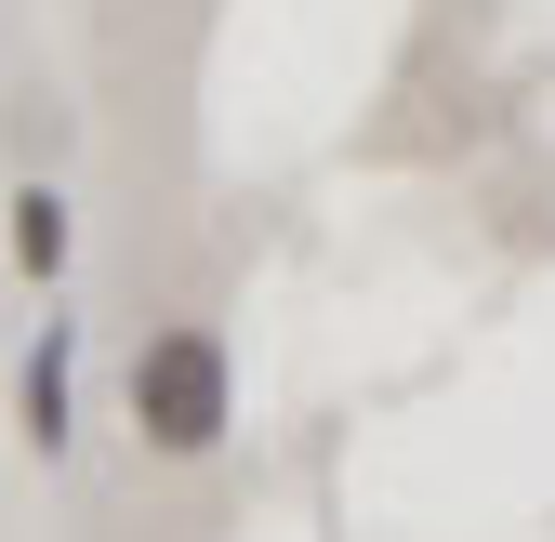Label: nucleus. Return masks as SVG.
I'll return each instance as SVG.
<instances>
[{
	"mask_svg": "<svg viewBox=\"0 0 555 542\" xmlns=\"http://www.w3.org/2000/svg\"><path fill=\"white\" fill-rule=\"evenodd\" d=\"M119 397H132V437H146L159 463H212L225 424H238V358H225L212 318H159L146 345H132Z\"/></svg>",
	"mask_w": 555,
	"mask_h": 542,
	"instance_id": "nucleus-1",
	"label": "nucleus"
},
{
	"mask_svg": "<svg viewBox=\"0 0 555 542\" xmlns=\"http://www.w3.org/2000/svg\"><path fill=\"white\" fill-rule=\"evenodd\" d=\"M0 212H14V279H27V292H66V251H80V225H66V185L27 172Z\"/></svg>",
	"mask_w": 555,
	"mask_h": 542,
	"instance_id": "nucleus-3",
	"label": "nucleus"
},
{
	"mask_svg": "<svg viewBox=\"0 0 555 542\" xmlns=\"http://www.w3.org/2000/svg\"><path fill=\"white\" fill-rule=\"evenodd\" d=\"M14 437L40 463H66V437H80V318H53V292H40V331L14 358Z\"/></svg>",
	"mask_w": 555,
	"mask_h": 542,
	"instance_id": "nucleus-2",
	"label": "nucleus"
}]
</instances>
